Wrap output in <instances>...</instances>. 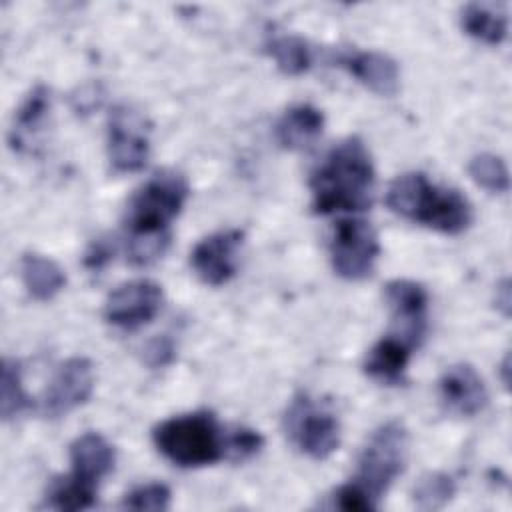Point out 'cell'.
<instances>
[{"label":"cell","mask_w":512,"mask_h":512,"mask_svg":"<svg viewBox=\"0 0 512 512\" xmlns=\"http://www.w3.org/2000/svg\"><path fill=\"white\" fill-rule=\"evenodd\" d=\"M374 164L360 138L334 146L310 178L312 206L318 214L360 212L372 204Z\"/></svg>","instance_id":"6da1fadb"},{"label":"cell","mask_w":512,"mask_h":512,"mask_svg":"<svg viewBox=\"0 0 512 512\" xmlns=\"http://www.w3.org/2000/svg\"><path fill=\"white\" fill-rule=\"evenodd\" d=\"M386 204L398 216L444 234H460L472 222L468 200L456 190L432 184L422 172L398 176L388 188Z\"/></svg>","instance_id":"7a4b0ae2"},{"label":"cell","mask_w":512,"mask_h":512,"mask_svg":"<svg viewBox=\"0 0 512 512\" xmlns=\"http://www.w3.org/2000/svg\"><path fill=\"white\" fill-rule=\"evenodd\" d=\"M156 448L184 468L214 464L226 456V434L208 412H194L164 420L154 428Z\"/></svg>","instance_id":"3957f363"},{"label":"cell","mask_w":512,"mask_h":512,"mask_svg":"<svg viewBox=\"0 0 512 512\" xmlns=\"http://www.w3.org/2000/svg\"><path fill=\"white\" fill-rule=\"evenodd\" d=\"M188 198V184L172 170L156 172L132 196L126 212L130 236H168L170 222L178 216Z\"/></svg>","instance_id":"277c9868"},{"label":"cell","mask_w":512,"mask_h":512,"mask_svg":"<svg viewBox=\"0 0 512 512\" xmlns=\"http://www.w3.org/2000/svg\"><path fill=\"white\" fill-rule=\"evenodd\" d=\"M408 434L400 422L382 424L364 446L354 482L378 504L396 476L404 470Z\"/></svg>","instance_id":"5b68a950"},{"label":"cell","mask_w":512,"mask_h":512,"mask_svg":"<svg viewBox=\"0 0 512 512\" xmlns=\"http://www.w3.org/2000/svg\"><path fill=\"white\" fill-rule=\"evenodd\" d=\"M286 432L300 452L310 458H328L340 444V424L332 412L298 396L286 412Z\"/></svg>","instance_id":"8992f818"},{"label":"cell","mask_w":512,"mask_h":512,"mask_svg":"<svg viewBox=\"0 0 512 512\" xmlns=\"http://www.w3.org/2000/svg\"><path fill=\"white\" fill-rule=\"evenodd\" d=\"M380 252L374 228L360 218H344L334 226L330 240L332 266L346 280H362L372 274Z\"/></svg>","instance_id":"52a82bcc"},{"label":"cell","mask_w":512,"mask_h":512,"mask_svg":"<svg viewBox=\"0 0 512 512\" xmlns=\"http://www.w3.org/2000/svg\"><path fill=\"white\" fill-rule=\"evenodd\" d=\"M108 154L118 172H136L148 160L150 140L144 118L126 106H118L110 114Z\"/></svg>","instance_id":"ba28073f"},{"label":"cell","mask_w":512,"mask_h":512,"mask_svg":"<svg viewBox=\"0 0 512 512\" xmlns=\"http://www.w3.org/2000/svg\"><path fill=\"white\" fill-rule=\"evenodd\" d=\"M162 288L152 280H132L118 286L106 300L104 316L110 324L134 330L148 324L160 310Z\"/></svg>","instance_id":"9c48e42d"},{"label":"cell","mask_w":512,"mask_h":512,"mask_svg":"<svg viewBox=\"0 0 512 512\" xmlns=\"http://www.w3.org/2000/svg\"><path fill=\"white\" fill-rule=\"evenodd\" d=\"M94 390V368L88 358L66 360L54 374L42 400V412L50 418L68 414L88 402Z\"/></svg>","instance_id":"30bf717a"},{"label":"cell","mask_w":512,"mask_h":512,"mask_svg":"<svg viewBox=\"0 0 512 512\" xmlns=\"http://www.w3.org/2000/svg\"><path fill=\"white\" fill-rule=\"evenodd\" d=\"M242 242L244 234L240 230L216 232L200 240L190 254V264L196 276L210 286L228 282L236 274Z\"/></svg>","instance_id":"8fae6325"},{"label":"cell","mask_w":512,"mask_h":512,"mask_svg":"<svg viewBox=\"0 0 512 512\" xmlns=\"http://www.w3.org/2000/svg\"><path fill=\"white\" fill-rule=\"evenodd\" d=\"M386 300L392 310L394 336L412 348L418 346L426 334L428 294L424 286L412 280H392L386 286Z\"/></svg>","instance_id":"7c38bea8"},{"label":"cell","mask_w":512,"mask_h":512,"mask_svg":"<svg viewBox=\"0 0 512 512\" xmlns=\"http://www.w3.org/2000/svg\"><path fill=\"white\" fill-rule=\"evenodd\" d=\"M438 390L444 408L456 416H474L486 406L488 400L486 386L470 364L450 366L442 374Z\"/></svg>","instance_id":"4fadbf2b"},{"label":"cell","mask_w":512,"mask_h":512,"mask_svg":"<svg viewBox=\"0 0 512 512\" xmlns=\"http://www.w3.org/2000/svg\"><path fill=\"white\" fill-rule=\"evenodd\" d=\"M338 62L372 92L380 96H394L398 92L400 74L396 62L390 56L368 50L344 54Z\"/></svg>","instance_id":"5bb4252c"},{"label":"cell","mask_w":512,"mask_h":512,"mask_svg":"<svg viewBox=\"0 0 512 512\" xmlns=\"http://www.w3.org/2000/svg\"><path fill=\"white\" fill-rule=\"evenodd\" d=\"M70 462L74 476L98 486V482L114 466V448L104 436L96 432H86L72 442Z\"/></svg>","instance_id":"9a60e30c"},{"label":"cell","mask_w":512,"mask_h":512,"mask_svg":"<svg viewBox=\"0 0 512 512\" xmlns=\"http://www.w3.org/2000/svg\"><path fill=\"white\" fill-rule=\"evenodd\" d=\"M410 354L412 346L390 334L368 350L364 360V372L382 384H398L404 376Z\"/></svg>","instance_id":"2e32d148"},{"label":"cell","mask_w":512,"mask_h":512,"mask_svg":"<svg viewBox=\"0 0 512 512\" xmlns=\"http://www.w3.org/2000/svg\"><path fill=\"white\" fill-rule=\"evenodd\" d=\"M324 116L310 104L292 106L276 124V140L282 148L302 150L322 134Z\"/></svg>","instance_id":"e0dca14e"},{"label":"cell","mask_w":512,"mask_h":512,"mask_svg":"<svg viewBox=\"0 0 512 512\" xmlns=\"http://www.w3.org/2000/svg\"><path fill=\"white\" fill-rule=\"evenodd\" d=\"M462 28L476 40L500 44L506 38L508 18L498 4L474 2L462 10Z\"/></svg>","instance_id":"ac0fdd59"},{"label":"cell","mask_w":512,"mask_h":512,"mask_svg":"<svg viewBox=\"0 0 512 512\" xmlns=\"http://www.w3.org/2000/svg\"><path fill=\"white\" fill-rule=\"evenodd\" d=\"M20 272L24 286L36 300H50L64 288L62 268L40 254H26L20 262Z\"/></svg>","instance_id":"d6986e66"},{"label":"cell","mask_w":512,"mask_h":512,"mask_svg":"<svg viewBox=\"0 0 512 512\" xmlns=\"http://www.w3.org/2000/svg\"><path fill=\"white\" fill-rule=\"evenodd\" d=\"M50 110V90L38 84L22 102L14 126L10 132V144L14 150H24L30 144L34 132L42 126L46 114Z\"/></svg>","instance_id":"ffe728a7"},{"label":"cell","mask_w":512,"mask_h":512,"mask_svg":"<svg viewBox=\"0 0 512 512\" xmlns=\"http://www.w3.org/2000/svg\"><path fill=\"white\" fill-rule=\"evenodd\" d=\"M96 502V484L80 480L70 474L66 478H56L48 488L46 506L56 510H86Z\"/></svg>","instance_id":"44dd1931"},{"label":"cell","mask_w":512,"mask_h":512,"mask_svg":"<svg viewBox=\"0 0 512 512\" xmlns=\"http://www.w3.org/2000/svg\"><path fill=\"white\" fill-rule=\"evenodd\" d=\"M266 48L284 74H302L312 64V52L300 36H276L266 44Z\"/></svg>","instance_id":"7402d4cb"},{"label":"cell","mask_w":512,"mask_h":512,"mask_svg":"<svg viewBox=\"0 0 512 512\" xmlns=\"http://www.w3.org/2000/svg\"><path fill=\"white\" fill-rule=\"evenodd\" d=\"M454 492L456 484L448 474L428 472L416 482L412 490V500L420 510H440L452 500Z\"/></svg>","instance_id":"603a6c76"},{"label":"cell","mask_w":512,"mask_h":512,"mask_svg":"<svg viewBox=\"0 0 512 512\" xmlns=\"http://www.w3.org/2000/svg\"><path fill=\"white\" fill-rule=\"evenodd\" d=\"M28 406V394L22 384L20 366L16 360H4L2 364V400L0 410L4 420L14 418Z\"/></svg>","instance_id":"cb8c5ba5"},{"label":"cell","mask_w":512,"mask_h":512,"mask_svg":"<svg viewBox=\"0 0 512 512\" xmlns=\"http://www.w3.org/2000/svg\"><path fill=\"white\" fill-rule=\"evenodd\" d=\"M468 170L472 180L488 192H506L510 186L506 164L494 154L474 156Z\"/></svg>","instance_id":"d4e9b609"},{"label":"cell","mask_w":512,"mask_h":512,"mask_svg":"<svg viewBox=\"0 0 512 512\" xmlns=\"http://www.w3.org/2000/svg\"><path fill=\"white\" fill-rule=\"evenodd\" d=\"M124 508L128 510H166L170 506V490L164 484L150 482L144 486L134 488L130 494H126Z\"/></svg>","instance_id":"484cf974"},{"label":"cell","mask_w":512,"mask_h":512,"mask_svg":"<svg viewBox=\"0 0 512 512\" xmlns=\"http://www.w3.org/2000/svg\"><path fill=\"white\" fill-rule=\"evenodd\" d=\"M264 440L250 428H236L226 434V456L232 460H248L260 452Z\"/></svg>","instance_id":"4316f807"},{"label":"cell","mask_w":512,"mask_h":512,"mask_svg":"<svg viewBox=\"0 0 512 512\" xmlns=\"http://www.w3.org/2000/svg\"><path fill=\"white\" fill-rule=\"evenodd\" d=\"M332 506L340 508V510H354V512H362V510H372L378 504L356 484V482H348L344 486H340L334 494H332Z\"/></svg>","instance_id":"83f0119b"},{"label":"cell","mask_w":512,"mask_h":512,"mask_svg":"<svg viewBox=\"0 0 512 512\" xmlns=\"http://www.w3.org/2000/svg\"><path fill=\"white\" fill-rule=\"evenodd\" d=\"M174 358V342L168 336H158L144 348V360L150 368H162Z\"/></svg>","instance_id":"f1b7e54d"},{"label":"cell","mask_w":512,"mask_h":512,"mask_svg":"<svg viewBox=\"0 0 512 512\" xmlns=\"http://www.w3.org/2000/svg\"><path fill=\"white\" fill-rule=\"evenodd\" d=\"M110 256H112V248L106 242H96L86 256V264L90 268H100Z\"/></svg>","instance_id":"f546056e"},{"label":"cell","mask_w":512,"mask_h":512,"mask_svg":"<svg viewBox=\"0 0 512 512\" xmlns=\"http://www.w3.org/2000/svg\"><path fill=\"white\" fill-rule=\"evenodd\" d=\"M496 306H500L506 316L510 314V284H508V280H502V284L496 288Z\"/></svg>","instance_id":"4dcf8cb0"}]
</instances>
